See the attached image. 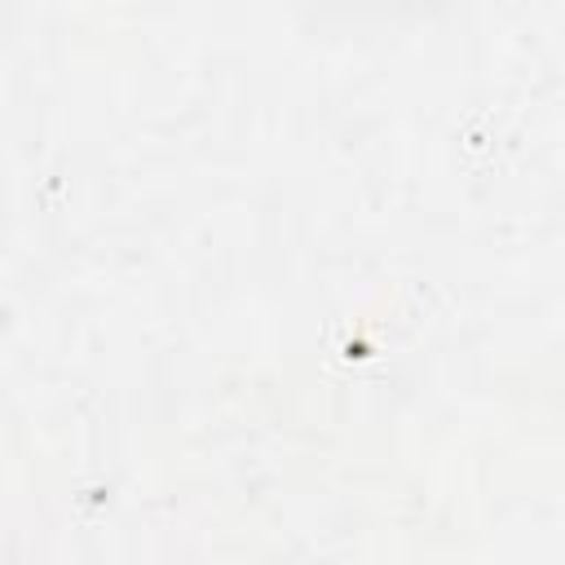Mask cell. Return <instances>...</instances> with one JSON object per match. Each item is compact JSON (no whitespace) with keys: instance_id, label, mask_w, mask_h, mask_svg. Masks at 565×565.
<instances>
[{"instance_id":"6da1fadb","label":"cell","mask_w":565,"mask_h":565,"mask_svg":"<svg viewBox=\"0 0 565 565\" xmlns=\"http://www.w3.org/2000/svg\"><path fill=\"white\" fill-rule=\"evenodd\" d=\"M322 13H344V18H384V13H402V9H415L424 0H305Z\"/></svg>"}]
</instances>
